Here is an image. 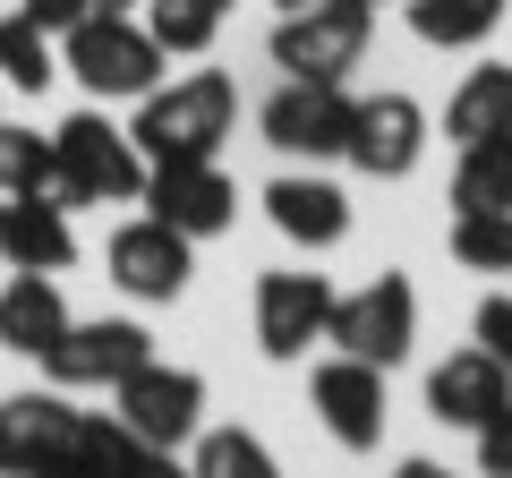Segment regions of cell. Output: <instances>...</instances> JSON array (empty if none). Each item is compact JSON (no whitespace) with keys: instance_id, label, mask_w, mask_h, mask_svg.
I'll use <instances>...</instances> for the list:
<instances>
[{"instance_id":"obj_1","label":"cell","mask_w":512,"mask_h":478,"mask_svg":"<svg viewBox=\"0 0 512 478\" xmlns=\"http://www.w3.org/2000/svg\"><path fill=\"white\" fill-rule=\"evenodd\" d=\"M231 129H239V86L222 69H188L171 86H146L137 94V120H128L146 163H163V154H222Z\"/></svg>"},{"instance_id":"obj_2","label":"cell","mask_w":512,"mask_h":478,"mask_svg":"<svg viewBox=\"0 0 512 478\" xmlns=\"http://www.w3.org/2000/svg\"><path fill=\"white\" fill-rule=\"evenodd\" d=\"M163 43L146 35L137 9H86V18L60 35V69L94 94V103H137L146 86H163Z\"/></svg>"},{"instance_id":"obj_3","label":"cell","mask_w":512,"mask_h":478,"mask_svg":"<svg viewBox=\"0 0 512 478\" xmlns=\"http://www.w3.org/2000/svg\"><path fill=\"white\" fill-rule=\"evenodd\" d=\"M137 188H146V154H137V137L111 129L103 111H69L52 129V197L69 205H137Z\"/></svg>"},{"instance_id":"obj_4","label":"cell","mask_w":512,"mask_h":478,"mask_svg":"<svg viewBox=\"0 0 512 478\" xmlns=\"http://www.w3.org/2000/svg\"><path fill=\"white\" fill-rule=\"evenodd\" d=\"M367 35H376L367 0H308V9H282L265 52H274L282 77H350L367 60Z\"/></svg>"},{"instance_id":"obj_5","label":"cell","mask_w":512,"mask_h":478,"mask_svg":"<svg viewBox=\"0 0 512 478\" xmlns=\"http://www.w3.org/2000/svg\"><path fill=\"white\" fill-rule=\"evenodd\" d=\"M325 342L367 359V368H402L410 342H419V291L410 274H376L367 291H333V316H325Z\"/></svg>"},{"instance_id":"obj_6","label":"cell","mask_w":512,"mask_h":478,"mask_svg":"<svg viewBox=\"0 0 512 478\" xmlns=\"http://www.w3.org/2000/svg\"><path fill=\"white\" fill-rule=\"evenodd\" d=\"M350 103L359 94H342V77H282V94H265L256 111V129L291 163H333L350 146Z\"/></svg>"},{"instance_id":"obj_7","label":"cell","mask_w":512,"mask_h":478,"mask_svg":"<svg viewBox=\"0 0 512 478\" xmlns=\"http://www.w3.org/2000/svg\"><path fill=\"white\" fill-rule=\"evenodd\" d=\"M111 410H120L154 453H180V444H197V427H205V376L171 368V359H137V368L111 385Z\"/></svg>"},{"instance_id":"obj_8","label":"cell","mask_w":512,"mask_h":478,"mask_svg":"<svg viewBox=\"0 0 512 478\" xmlns=\"http://www.w3.org/2000/svg\"><path fill=\"white\" fill-rule=\"evenodd\" d=\"M103 274L120 282L137 308H171V299L188 291V274H197V239L171 231V222H154V214H137V222H120V231L103 239Z\"/></svg>"},{"instance_id":"obj_9","label":"cell","mask_w":512,"mask_h":478,"mask_svg":"<svg viewBox=\"0 0 512 478\" xmlns=\"http://www.w3.org/2000/svg\"><path fill=\"white\" fill-rule=\"evenodd\" d=\"M137 205H146L154 222H171V231H188V239H214V231H231L239 188H231V171H222L214 154H163V163H146Z\"/></svg>"},{"instance_id":"obj_10","label":"cell","mask_w":512,"mask_h":478,"mask_svg":"<svg viewBox=\"0 0 512 478\" xmlns=\"http://www.w3.org/2000/svg\"><path fill=\"white\" fill-rule=\"evenodd\" d=\"M137 359H154V333L137 325V316H86V325H60V342L43 350V376H52L60 393H94V385H120Z\"/></svg>"},{"instance_id":"obj_11","label":"cell","mask_w":512,"mask_h":478,"mask_svg":"<svg viewBox=\"0 0 512 478\" xmlns=\"http://www.w3.org/2000/svg\"><path fill=\"white\" fill-rule=\"evenodd\" d=\"M419 154H427V111L410 103V94H359L350 103V146H342V163H359L367 180H410L419 171Z\"/></svg>"},{"instance_id":"obj_12","label":"cell","mask_w":512,"mask_h":478,"mask_svg":"<svg viewBox=\"0 0 512 478\" xmlns=\"http://www.w3.org/2000/svg\"><path fill=\"white\" fill-rule=\"evenodd\" d=\"M308 402H316V419H325V436L342 444V453H376L384 444V368L333 350L325 368L308 376Z\"/></svg>"},{"instance_id":"obj_13","label":"cell","mask_w":512,"mask_h":478,"mask_svg":"<svg viewBox=\"0 0 512 478\" xmlns=\"http://www.w3.org/2000/svg\"><path fill=\"white\" fill-rule=\"evenodd\" d=\"M325 316H333V282L325 274H256V350L265 359H308L325 342Z\"/></svg>"},{"instance_id":"obj_14","label":"cell","mask_w":512,"mask_h":478,"mask_svg":"<svg viewBox=\"0 0 512 478\" xmlns=\"http://www.w3.org/2000/svg\"><path fill=\"white\" fill-rule=\"evenodd\" d=\"M0 265L9 274H69L77 265V222L52 188H18L0 197Z\"/></svg>"},{"instance_id":"obj_15","label":"cell","mask_w":512,"mask_h":478,"mask_svg":"<svg viewBox=\"0 0 512 478\" xmlns=\"http://www.w3.org/2000/svg\"><path fill=\"white\" fill-rule=\"evenodd\" d=\"M9 419V470H77L86 461V410H69V393H18L0 402Z\"/></svg>"},{"instance_id":"obj_16","label":"cell","mask_w":512,"mask_h":478,"mask_svg":"<svg viewBox=\"0 0 512 478\" xmlns=\"http://www.w3.org/2000/svg\"><path fill=\"white\" fill-rule=\"evenodd\" d=\"M265 222L282 239H299V248H333V239H350V197L308 163V171H282L265 188Z\"/></svg>"},{"instance_id":"obj_17","label":"cell","mask_w":512,"mask_h":478,"mask_svg":"<svg viewBox=\"0 0 512 478\" xmlns=\"http://www.w3.org/2000/svg\"><path fill=\"white\" fill-rule=\"evenodd\" d=\"M504 402H512V376L495 368L487 350H453V359L427 376V410H436L444 427H487Z\"/></svg>"},{"instance_id":"obj_18","label":"cell","mask_w":512,"mask_h":478,"mask_svg":"<svg viewBox=\"0 0 512 478\" xmlns=\"http://www.w3.org/2000/svg\"><path fill=\"white\" fill-rule=\"evenodd\" d=\"M60 325H69L60 274H9V291H0V342L26 350V359H43V350L60 342Z\"/></svg>"},{"instance_id":"obj_19","label":"cell","mask_w":512,"mask_h":478,"mask_svg":"<svg viewBox=\"0 0 512 478\" xmlns=\"http://www.w3.org/2000/svg\"><path fill=\"white\" fill-rule=\"evenodd\" d=\"M444 137L478 146V137H512V60H478L444 103Z\"/></svg>"},{"instance_id":"obj_20","label":"cell","mask_w":512,"mask_h":478,"mask_svg":"<svg viewBox=\"0 0 512 478\" xmlns=\"http://www.w3.org/2000/svg\"><path fill=\"white\" fill-rule=\"evenodd\" d=\"M512 0H402L410 35L427 43V52H478V43L504 26Z\"/></svg>"},{"instance_id":"obj_21","label":"cell","mask_w":512,"mask_h":478,"mask_svg":"<svg viewBox=\"0 0 512 478\" xmlns=\"http://www.w3.org/2000/svg\"><path fill=\"white\" fill-rule=\"evenodd\" d=\"M60 77V35H43L26 9H0V86L9 94H43Z\"/></svg>"},{"instance_id":"obj_22","label":"cell","mask_w":512,"mask_h":478,"mask_svg":"<svg viewBox=\"0 0 512 478\" xmlns=\"http://www.w3.org/2000/svg\"><path fill=\"white\" fill-rule=\"evenodd\" d=\"M231 26V0H146V35L163 43L171 60L214 52V35Z\"/></svg>"},{"instance_id":"obj_23","label":"cell","mask_w":512,"mask_h":478,"mask_svg":"<svg viewBox=\"0 0 512 478\" xmlns=\"http://www.w3.org/2000/svg\"><path fill=\"white\" fill-rule=\"evenodd\" d=\"M470 205H512V137H478L453 163V214Z\"/></svg>"},{"instance_id":"obj_24","label":"cell","mask_w":512,"mask_h":478,"mask_svg":"<svg viewBox=\"0 0 512 478\" xmlns=\"http://www.w3.org/2000/svg\"><path fill=\"white\" fill-rule=\"evenodd\" d=\"M453 265H470V274H512V205H470V214H453Z\"/></svg>"},{"instance_id":"obj_25","label":"cell","mask_w":512,"mask_h":478,"mask_svg":"<svg viewBox=\"0 0 512 478\" xmlns=\"http://www.w3.org/2000/svg\"><path fill=\"white\" fill-rule=\"evenodd\" d=\"M18 188H52V137L0 120V197H18Z\"/></svg>"},{"instance_id":"obj_26","label":"cell","mask_w":512,"mask_h":478,"mask_svg":"<svg viewBox=\"0 0 512 478\" xmlns=\"http://www.w3.org/2000/svg\"><path fill=\"white\" fill-rule=\"evenodd\" d=\"M197 470L205 478H274V453L256 436H239V427H214V436H197Z\"/></svg>"},{"instance_id":"obj_27","label":"cell","mask_w":512,"mask_h":478,"mask_svg":"<svg viewBox=\"0 0 512 478\" xmlns=\"http://www.w3.org/2000/svg\"><path fill=\"white\" fill-rule=\"evenodd\" d=\"M86 461H103V470H154L163 453H154L120 410H111V419H94V410H86Z\"/></svg>"},{"instance_id":"obj_28","label":"cell","mask_w":512,"mask_h":478,"mask_svg":"<svg viewBox=\"0 0 512 478\" xmlns=\"http://www.w3.org/2000/svg\"><path fill=\"white\" fill-rule=\"evenodd\" d=\"M470 333H478V350H487L495 368L512 376V291H495V299H478V316H470Z\"/></svg>"},{"instance_id":"obj_29","label":"cell","mask_w":512,"mask_h":478,"mask_svg":"<svg viewBox=\"0 0 512 478\" xmlns=\"http://www.w3.org/2000/svg\"><path fill=\"white\" fill-rule=\"evenodd\" d=\"M470 436H478V470H487V478H512V402L495 410L487 427H470Z\"/></svg>"},{"instance_id":"obj_30","label":"cell","mask_w":512,"mask_h":478,"mask_svg":"<svg viewBox=\"0 0 512 478\" xmlns=\"http://www.w3.org/2000/svg\"><path fill=\"white\" fill-rule=\"evenodd\" d=\"M18 9H26V18H35V26H43V35H69V26H77V18H86L94 0H18Z\"/></svg>"},{"instance_id":"obj_31","label":"cell","mask_w":512,"mask_h":478,"mask_svg":"<svg viewBox=\"0 0 512 478\" xmlns=\"http://www.w3.org/2000/svg\"><path fill=\"white\" fill-rule=\"evenodd\" d=\"M94 9H146V0H94Z\"/></svg>"},{"instance_id":"obj_32","label":"cell","mask_w":512,"mask_h":478,"mask_svg":"<svg viewBox=\"0 0 512 478\" xmlns=\"http://www.w3.org/2000/svg\"><path fill=\"white\" fill-rule=\"evenodd\" d=\"M0 470H9V419H0Z\"/></svg>"},{"instance_id":"obj_33","label":"cell","mask_w":512,"mask_h":478,"mask_svg":"<svg viewBox=\"0 0 512 478\" xmlns=\"http://www.w3.org/2000/svg\"><path fill=\"white\" fill-rule=\"evenodd\" d=\"M282 9H308V0H282Z\"/></svg>"},{"instance_id":"obj_34","label":"cell","mask_w":512,"mask_h":478,"mask_svg":"<svg viewBox=\"0 0 512 478\" xmlns=\"http://www.w3.org/2000/svg\"><path fill=\"white\" fill-rule=\"evenodd\" d=\"M367 9H376V0H367Z\"/></svg>"}]
</instances>
